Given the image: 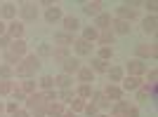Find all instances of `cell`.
<instances>
[{"label": "cell", "instance_id": "cell-1", "mask_svg": "<svg viewBox=\"0 0 158 117\" xmlns=\"http://www.w3.org/2000/svg\"><path fill=\"white\" fill-rule=\"evenodd\" d=\"M40 66H43V61H40L35 54H26L19 63L14 66V75L21 77V80H28V77H33V75L40 70Z\"/></svg>", "mask_w": 158, "mask_h": 117}, {"label": "cell", "instance_id": "cell-2", "mask_svg": "<svg viewBox=\"0 0 158 117\" xmlns=\"http://www.w3.org/2000/svg\"><path fill=\"white\" fill-rule=\"evenodd\" d=\"M123 70H125V75H130V77H142V75L149 70V66H146V61L130 58V61H127V66L123 68Z\"/></svg>", "mask_w": 158, "mask_h": 117}, {"label": "cell", "instance_id": "cell-3", "mask_svg": "<svg viewBox=\"0 0 158 117\" xmlns=\"http://www.w3.org/2000/svg\"><path fill=\"white\" fill-rule=\"evenodd\" d=\"M135 17H137V2H123V5L116 9V19L132 21Z\"/></svg>", "mask_w": 158, "mask_h": 117}, {"label": "cell", "instance_id": "cell-4", "mask_svg": "<svg viewBox=\"0 0 158 117\" xmlns=\"http://www.w3.org/2000/svg\"><path fill=\"white\" fill-rule=\"evenodd\" d=\"M156 54H158V47L156 45H137L135 47V58H139V61H146V58L151 56V58H156Z\"/></svg>", "mask_w": 158, "mask_h": 117}, {"label": "cell", "instance_id": "cell-5", "mask_svg": "<svg viewBox=\"0 0 158 117\" xmlns=\"http://www.w3.org/2000/svg\"><path fill=\"white\" fill-rule=\"evenodd\" d=\"M19 17H21V24L24 21H35L38 19V5L35 2H24L19 7Z\"/></svg>", "mask_w": 158, "mask_h": 117}, {"label": "cell", "instance_id": "cell-6", "mask_svg": "<svg viewBox=\"0 0 158 117\" xmlns=\"http://www.w3.org/2000/svg\"><path fill=\"white\" fill-rule=\"evenodd\" d=\"M80 68H83V63H80V58H78V56H73V54H71L69 58H66L64 63H61V73L71 75V77H73V75H76V73L80 70Z\"/></svg>", "mask_w": 158, "mask_h": 117}, {"label": "cell", "instance_id": "cell-7", "mask_svg": "<svg viewBox=\"0 0 158 117\" xmlns=\"http://www.w3.org/2000/svg\"><path fill=\"white\" fill-rule=\"evenodd\" d=\"M24 103H26V110L33 112V110H38V108H43L47 101H45V96H43V91H35V94H31Z\"/></svg>", "mask_w": 158, "mask_h": 117}, {"label": "cell", "instance_id": "cell-8", "mask_svg": "<svg viewBox=\"0 0 158 117\" xmlns=\"http://www.w3.org/2000/svg\"><path fill=\"white\" fill-rule=\"evenodd\" d=\"M24 31H26V26H24L21 21H17V19L7 24V35L12 40H24Z\"/></svg>", "mask_w": 158, "mask_h": 117}, {"label": "cell", "instance_id": "cell-9", "mask_svg": "<svg viewBox=\"0 0 158 117\" xmlns=\"http://www.w3.org/2000/svg\"><path fill=\"white\" fill-rule=\"evenodd\" d=\"M92 47L94 45H90V42H85V40H73V52H76V56H92Z\"/></svg>", "mask_w": 158, "mask_h": 117}, {"label": "cell", "instance_id": "cell-10", "mask_svg": "<svg viewBox=\"0 0 158 117\" xmlns=\"http://www.w3.org/2000/svg\"><path fill=\"white\" fill-rule=\"evenodd\" d=\"M118 87L123 89V94H125V91H137L139 87H144V82H142V77H130V75H125Z\"/></svg>", "mask_w": 158, "mask_h": 117}, {"label": "cell", "instance_id": "cell-11", "mask_svg": "<svg viewBox=\"0 0 158 117\" xmlns=\"http://www.w3.org/2000/svg\"><path fill=\"white\" fill-rule=\"evenodd\" d=\"M10 54H14L17 58H24L28 54V45L24 42V40H12V45H10V49H7Z\"/></svg>", "mask_w": 158, "mask_h": 117}, {"label": "cell", "instance_id": "cell-12", "mask_svg": "<svg viewBox=\"0 0 158 117\" xmlns=\"http://www.w3.org/2000/svg\"><path fill=\"white\" fill-rule=\"evenodd\" d=\"M106 75H109V85H118L125 77V70H123V66H109Z\"/></svg>", "mask_w": 158, "mask_h": 117}, {"label": "cell", "instance_id": "cell-13", "mask_svg": "<svg viewBox=\"0 0 158 117\" xmlns=\"http://www.w3.org/2000/svg\"><path fill=\"white\" fill-rule=\"evenodd\" d=\"M111 31L113 35H127L132 31L130 21H123V19H111Z\"/></svg>", "mask_w": 158, "mask_h": 117}, {"label": "cell", "instance_id": "cell-14", "mask_svg": "<svg viewBox=\"0 0 158 117\" xmlns=\"http://www.w3.org/2000/svg\"><path fill=\"white\" fill-rule=\"evenodd\" d=\"M45 112H47V117H61L66 112V108L59 101H52V103H45Z\"/></svg>", "mask_w": 158, "mask_h": 117}, {"label": "cell", "instance_id": "cell-15", "mask_svg": "<svg viewBox=\"0 0 158 117\" xmlns=\"http://www.w3.org/2000/svg\"><path fill=\"white\" fill-rule=\"evenodd\" d=\"M54 89H73V77L66 73H59L54 77Z\"/></svg>", "mask_w": 158, "mask_h": 117}, {"label": "cell", "instance_id": "cell-16", "mask_svg": "<svg viewBox=\"0 0 158 117\" xmlns=\"http://www.w3.org/2000/svg\"><path fill=\"white\" fill-rule=\"evenodd\" d=\"M104 96L109 101H123V89L118 85H106L104 87Z\"/></svg>", "mask_w": 158, "mask_h": 117}, {"label": "cell", "instance_id": "cell-17", "mask_svg": "<svg viewBox=\"0 0 158 117\" xmlns=\"http://www.w3.org/2000/svg\"><path fill=\"white\" fill-rule=\"evenodd\" d=\"M17 9H19V7L14 5V2H5V5L0 7V17L7 19V21H14L17 19Z\"/></svg>", "mask_w": 158, "mask_h": 117}, {"label": "cell", "instance_id": "cell-18", "mask_svg": "<svg viewBox=\"0 0 158 117\" xmlns=\"http://www.w3.org/2000/svg\"><path fill=\"white\" fill-rule=\"evenodd\" d=\"M64 19V14H61V7L52 5V7H47V12H45V21L47 24H57V21Z\"/></svg>", "mask_w": 158, "mask_h": 117}, {"label": "cell", "instance_id": "cell-19", "mask_svg": "<svg viewBox=\"0 0 158 117\" xmlns=\"http://www.w3.org/2000/svg\"><path fill=\"white\" fill-rule=\"evenodd\" d=\"M61 24H64V33H69V35H73L76 31H80V21L76 19V17H64Z\"/></svg>", "mask_w": 158, "mask_h": 117}, {"label": "cell", "instance_id": "cell-20", "mask_svg": "<svg viewBox=\"0 0 158 117\" xmlns=\"http://www.w3.org/2000/svg\"><path fill=\"white\" fill-rule=\"evenodd\" d=\"M94 28H97V31H106V28H111V14L102 12L99 17H94Z\"/></svg>", "mask_w": 158, "mask_h": 117}, {"label": "cell", "instance_id": "cell-21", "mask_svg": "<svg viewBox=\"0 0 158 117\" xmlns=\"http://www.w3.org/2000/svg\"><path fill=\"white\" fill-rule=\"evenodd\" d=\"M83 12H85L87 17H99V14L104 12V9H102V2L92 0V2H85V5H83Z\"/></svg>", "mask_w": 158, "mask_h": 117}, {"label": "cell", "instance_id": "cell-22", "mask_svg": "<svg viewBox=\"0 0 158 117\" xmlns=\"http://www.w3.org/2000/svg\"><path fill=\"white\" fill-rule=\"evenodd\" d=\"M113 31L111 28H106V31H99V38H97V42H99V47H111L113 45Z\"/></svg>", "mask_w": 158, "mask_h": 117}, {"label": "cell", "instance_id": "cell-23", "mask_svg": "<svg viewBox=\"0 0 158 117\" xmlns=\"http://www.w3.org/2000/svg\"><path fill=\"white\" fill-rule=\"evenodd\" d=\"M73 35H69V33L59 31V33H54V42H57V47H71L73 45Z\"/></svg>", "mask_w": 158, "mask_h": 117}, {"label": "cell", "instance_id": "cell-24", "mask_svg": "<svg viewBox=\"0 0 158 117\" xmlns=\"http://www.w3.org/2000/svg\"><path fill=\"white\" fill-rule=\"evenodd\" d=\"M156 28H158V21H156V17H144V21H142V31L146 33V35H153L156 33Z\"/></svg>", "mask_w": 158, "mask_h": 117}, {"label": "cell", "instance_id": "cell-25", "mask_svg": "<svg viewBox=\"0 0 158 117\" xmlns=\"http://www.w3.org/2000/svg\"><path fill=\"white\" fill-rule=\"evenodd\" d=\"M69 56H71L69 47H54V49H52V58L57 61V63H64V61H66Z\"/></svg>", "mask_w": 158, "mask_h": 117}, {"label": "cell", "instance_id": "cell-26", "mask_svg": "<svg viewBox=\"0 0 158 117\" xmlns=\"http://www.w3.org/2000/svg\"><path fill=\"white\" fill-rule=\"evenodd\" d=\"M76 75H78V80H80V85H90V82H92V80H94V73L90 70V68H87V66H83V68H80L78 73H76Z\"/></svg>", "mask_w": 158, "mask_h": 117}, {"label": "cell", "instance_id": "cell-27", "mask_svg": "<svg viewBox=\"0 0 158 117\" xmlns=\"http://www.w3.org/2000/svg\"><path fill=\"white\" fill-rule=\"evenodd\" d=\"M97 38H99V31H97L94 26L83 28V38H80V40H85V42H90V45H92V42H97Z\"/></svg>", "mask_w": 158, "mask_h": 117}, {"label": "cell", "instance_id": "cell-28", "mask_svg": "<svg viewBox=\"0 0 158 117\" xmlns=\"http://www.w3.org/2000/svg\"><path fill=\"white\" fill-rule=\"evenodd\" d=\"M73 98H76V91L73 89H59L57 91V101L59 103H71Z\"/></svg>", "mask_w": 158, "mask_h": 117}, {"label": "cell", "instance_id": "cell-29", "mask_svg": "<svg viewBox=\"0 0 158 117\" xmlns=\"http://www.w3.org/2000/svg\"><path fill=\"white\" fill-rule=\"evenodd\" d=\"M87 68H90L92 73H106V70H109V63H106V61H102V58H97V56H94V58H92V63L87 66Z\"/></svg>", "mask_w": 158, "mask_h": 117}, {"label": "cell", "instance_id": "cell-30", "mask_svg": "<svg viewBox=\"0 0 158 117\" xmlns=\"http://www.w3.org/2000/svg\"><path fill=\"white\" fill-rule=\"evenodd\" d=\"M144 75H146V89H149V91H151V89H156V82H158V70H156V68H151V70H146L144 73Z\"/></svg>", "mask_w": 158, "mask_h": 117}, {"label": "cell", "instance_id": "cell-31", "mask_svg": "<svg viewBox=\"0 0 158 117\" xmlns=\"http://www.w3.org/2000/svg\"><path fill=\"white\" fill-rule=\"evenodd\" d=\"M19 89L24 91L26 96H31V94H35V80H33V77H28V80H21Z\"/></svg>", "mask_w": 158, "mask_h": 117}, {"label": "cell", "instance_id": "cell-32", "mask_svg": "<svg viewBox=\"0 0 158 117\" xmlns=\"http://www.w3.org/2000/svg\"><path fill=\"white\" fill-rule=\"evenodd\" d=\"M38 85H40V91H50V89H54V77L52 75H43L38 80Z\"/></svg>", "mask_w": 158, "mask_h": 117}, {"label": "cell", "instance_id": "cell-33", "mask_svg": "<svg viewBox=\"0 0 158 117\" xmlns=\"http://www.w3.org/2000/svg\"><path fill=\"white\" fill-rule=\"evenodd\" d=\"M127 108H130V103H127V101H113L111 112H113V115H125Z\"/></svg>", "mask_w": 158, "mask_h": 117}, {"label": "cell", "instance_id": "cell-34", "mask_svg": "<svg viewBox=\"0 0 158 117\" xmlns=\"http://www.w3.org/2000/svg\"><path fill=\"white\" fill-rule=\"evenodd\" d=\"M76 96L83 98V101H87V98L92 96V85H80L78 89H76Z\"/></svg>", "mask_w": 158, "mask_h": 117}, {"label": "cell", "instance_id": "cell-35", "mask_svg": "<svg viewBox=\"0 0 158 117\" xmlns=\"http://www.w3.org/2000/svg\"><path fill=\"white\" fill-rule=\"evenodd\" d=\"M35 56H38L40 61H43V58H52V47H50V45H38Z\"/></svg>", "mask_w": 158, "mask_h": 117}, {"label": "cell", "instance_id": "cell-36", "mask_svg": "<svg viewBox=\"0 0 158 117\" xmlns=\"http://www.w3.org/2000/svg\"><path fill=\"white\" fill-rule=\"evenodd\" d=\"M14 89V82L12 80H0V96H10Z\"/></svg>", "mask_w": 158, "mask_h": 117}, {"label": "cell", "instance_id": "cell-37", "mask_svg": "<svg viewBox=\"0 0 158 117\" xmlns=\"http://www.w3.org/2000/svg\"><path fill=\"white\" fill-rule=\"evenodd\" d=\"M14 77V68L7 63H0V80H12Z\"/></svg>", "mask_w": 158, "mask_h": 117}, {"label": "cell", "instance_id": "cell-38", "mask_svg": "<svg viewBox=\"0 0 158 117\" xmlns=\"http://www.w3.org/2000/svg\"><path fill=\"white\" fill-rule=\"evenodd\" d=\"M111 56H113V47H99V52H97V58H102V61H111Z\"/></svg>", "mask_w": 158, "mask_h": 117}, {"label": "cell", "instance_id": "cell-39", "mask_svg": "<svg viewBox=\"0 0 158 117\" xmlns=\"http://www.w3.org/2000/svg\"><path fill=\"white\" fill-rule=\"evenodd\" d=\"M85 103H87V101H83V98L76 96V98L71 101V112H76V115H78V112H83V110H85Z\"/></svg>", "mask_w": 158, "mask_h": 117}, {"label": "cell", "instance_id": "cell-40", "mask_svg": "<svg viewBox=\"0 0 158 117\" xmlns=\"http://www.w3.org/2000/svg\"><path fill=\"white\" fill-rule=\"evenodd\" d=\"M19 61H21V58H17L14 54H10V52H2V61H0V63H7V66H12V68H14V66L19 63Z\"/></svg>", "mask_w": 158, "mask_h": 117}, {"label": "cell", "instance_id": "cell-41", "mask_svg": "<svg viewBox=\"0 0 158 117\" xmlns=\"http://www.w3.org/2000/svg\"><path fill=\"white\" fill-rule=\"evenodd\" d=\"M149 101V89L146 87H139L137 89V103H146Z\"/></svg>", "mask_w": 158, "mask_h": 117}, {"label": "cell", "instance_id": "cell-42", "mask_svg": "<svg viewBox=\"0 0 158 117\" xmlns=\"http://www.w3.org/2000/svg\"><path fill=\"white\" fill-rule=\"evenodd\" d=\"M17 110H19V103H17V101H10V103H5V112H7L10 117H12Z\"/></svg>", "mask_w": 158, "mask_h": 117}, {"label": "cell", "instance_id": "cell-43", "mask_svg": "<svg viewBox=\"0 0 158 117\" xmlns=\"http://www.w3.org/2000/svg\"><path fill=\"white\" fill-rule=\"evenodd\" d=\"M10 45H12V38H10L7 33H5V35H0V49H5V52H7Z\"/></svg>", "mask_w": 158, "mask_h": 117}, {"label": "cell", "instance_id": "cell-44", "mask_svg": "<svg viewBox=\"0 0 158 117\" xmlns=\"http://www.w3.org/2000/svg\"><path fill=\"white\" fill-rule=\"evenodd\" d=\"M83 112H85L87 117H94V115L99 112V108H97L94 103H85V110H83Z\"/></svg>", "mask_w": 158, "mask_h": 117}, {"label": "cell", "instance_id": "cell-45", "mask_svg": "<svg viewBox=\"0 0 158 117\" xmlns=\"http://www.w3.org/2000/svg\"><path fill=\"white\" fill-rule=\"evenodd\" d=\"M144 7H146V12L151 14V17H156V9H158V2H156V0H149V2H144Z\"/></svg>", "mask_w": 158, "mask_h": 117}, {"label": "cell", "instance_id": "cell-46", "mask_svg": "<svg viewBox=\"0 0 158 117\" xmlns=\"http://www.w3.org/2000/svg\"><path fill=\"white\" fill-rule=\"evenodd\" d=\"M43 96H45V101H47V103H52V101H57V89L43 91Z\"/></svg>", "mask_w": 158, "mask_h": 117}, {"label": "cell", "instance_id": "cell-47", "mask_svg": "<svg viewBox=\"0 0 158 117\" xmlns=\"http://www.w3.org/2000/svg\"><path fill=\"white\" fill-rule=\"evenodd\" d=\"M125 117H139V108H137V105H130L127 112H125Z\"/></svg>", "mask_w": 158, "mask_h": 117}, {"label": "cell", "instance_id": "cell-48", "mask_svg": "<svg viewBox=\"0 0 158 117\" xmlns=\"http://www.w3.org/2000/svg\"><path fill=\"white\" fill-rule=\"evenodd\" d=\"M31 117H47L45 105H43V108H38V110H33V112H31Z\"/></svg>", "mask_w": 158, "mask_h": 117}, {"label": "cell", "instance_id": "cell-49", "mask_svg": "<svg viewBox=\"0 0 158 117\" xmlns=\"http://www.w3.org/2000/svg\"><path fill=\"white\" fill-rule=\"evenodd\" d=\"M12 117H31V112H28V110H26V108H19V110L14 112V115H12Z\"/></svg>", "mask_w": 158, "mask_h": 117}, {"label": "cell", "instance_id": "cell-50", "mask_svg": "<svg viewBox=\"0 0 158 117\" xmlns=\"http://www.w3.org/2000/svg\"><path fill=\"white\" fill-rule=\"evenodd\" d=\"M5 33H7V24H5V21H0V35H5Z\"/></svg>", "mask_w": 158, "mask_h": 117}, {"label": "cell", "instance_id": "cell-51", "mask_svg": "<svg viewBox=\"0 0 158 117\" xmlns=\"http://www.w3.org/2000/svg\"><path fill=\"white\" fill-rule=\"evenodd\" d=\"M61 117H78V115H76V112H71V110H66V112H64Z\"/></svg>", "mask_w": 158, "mask_h": 117}, {"label": "cell", "instance_id": "cell-52", "mask_svg": "<svg viewBox=\"0 0 158 117\" xmlns=\"http://www.w3.org/2000/svg\"><path fill=\"white\" fill-rule=\"evenodd\" d=\"M0 115H5V101H0Z\"/></svg>", "mask_w": 158, "mask_h": 117}, {"label": "cell", "instance_id": "cell-53", "mask_svg": "<svg viewBox=\"0 0 158 117\" xmlns=\"http://www.w3.org/2000/svg\"><path fill=\"white\" fill-rule=\"evenodd\" d=\"M94 117H109V115H106V112H97Z\"/></svg>", "mask_w": 158, "mask_h": 117}, {"label": "cell", "instance_id": "cell-54", "mask_svg": "<svg viewBox=\"0 0 158 117\" xmlns=\"http://www.w3.org/2000/svg\"><path fill=\"white\" fill-rule=\"evenodd\" d=\"M113 117H125V115H113Z\"/></svg>", "mask_w": 158, "mask_h": 117}, {"label": "cell", "instance_id": "cell-55", "mask_svg": "<svg viewBox=\"0 0 158 117\" xmlns=\"http://www.w3.org/2000/svg\"><path fill=\"white\" fill-rule=\"evenodd\" d=\"M0 117H7V115H0Z\"/></svg>", "mask_w": 158, "mask_h": 117}]
</instances>
